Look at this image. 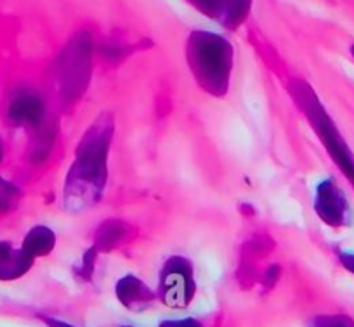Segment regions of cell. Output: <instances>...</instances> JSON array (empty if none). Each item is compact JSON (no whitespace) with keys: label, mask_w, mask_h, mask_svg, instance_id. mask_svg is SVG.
<instances>
[{"label":"cell","mask_w":354,"mask_h":327,"mask_svg":"<svg viewBox=\"0 0 354 327\" xmlns=\"http://www.w3.org/2000/svg\"><path fill=\"white\" fill-rule=\"evenodd\" d=\"M113 135L115 121L110 113H101L82 134L63 186V204L71 213H84L103 197Z\"/></svg>","instance_id":"cell-1"},{"label":"cell","mask_w":354,"mask_h":327,"mask_svg":"<svg viewBox=\"0 0 354 327\" xmlns=\"http://www.w3.org/2000/svg\"><path fill=\"white\" fill-rule=\"evenodd\" d=\"M186 61L196 85L212 97L230 90L234 66V49L224 35L195 30L186 40Z\"/></svg>","instance_id":"cell-2"},{"label":"cell","mask_w":354,"mask_h":327,"mask_svg":"<svg viewBox=\"0 0 354 327\" xmlns=\"http://www.w3.org/2000/svg\"><path fill=\"white\" fill-rule=\"evenodd\" d=\"M288 92H290L297 108L302 111V115L308 118L313 130L319 137L330 158L333 159V163L339 166L344 177L354 187V152L351 151L346 139L342 137V134L337 128L335 121L332 120L326 108L322 104L315 88L308 81L295 78L288 83Z\"/></svg>","instance_id":"cell-3"},{"label":"cell","mask_w":354,"mask_h":327,"mask_svg":"<svg viewBox=\"0 0 354 327\" xmlns=\"http://www.w3.org/2000/svg\"><path fill=\"white\" fill-rule=\"evenodd\" d=\"M156 298L170 310H186L196 298L198 281L195 265L183 255H172L162 264L156 281Z\"/></svg>","instance_id":"cell-4"},{"label":"cell","mask_w":354,"mask_h":327,"mask_svg":"<svg viewBox=\"0 0 354 327\" xmlns=\"http://www.w3.org/2000/svg\"><path fill=\"white\" fill-rule=\"evenodd\" d=\"M87 33H78L59 57V77L64 94L78 95L87 87L93 46Z\"/></svg>","instance_id":"cell-5"},{"label":"cell","mask_w":354,"mask_h":327,"mask_svg":"<svg viewBox=\"0 0 354 327\" xmlns=\"http://www.w3.org/2000/svg\"><path fill=\"white\" fill-rule=\"evenodd\" d=\"M315 213L325 226L333 227V229H340L351 224V218H353L351 204L335 180L326 179L316 186Z\"/></svg>","instance_id":"cell-6"},{"label":"cell","mask_w":354,"mask_h":327,"mask_svg":"<svg viewBox=\"0 0 354 327\" xmlns=\"http://www.w3.org/2000/svg\"><path fill=\"white\" fill-rule=\"evenodd\" d=\"M46 118L42 95L30 87L16 88L6 104V120L15 128H37Z\"/></svg>","instance_id":"cell-7"},{"label":"cell","mask_w":354,"mask_h":327,"mask_svg":"<svg viewBox=\"0 0 354 327\" xmlns=\"http://www.w3.org/2000/svg\"><path fill=\"white\" fill-rule=\"evenodd\" d=\"M115 298L132 313L148 312L158 303L155 289L136 274H125L115 282Z\"/></svg>","instance_id":"cell-8"},{"label":"cell","mask_w":354,"mask_h":327,"mask_svg":"<svg viewBox=\"0 0 354 327\" xmlns=\"http://www.w3.org/2000/svg\"><path fill=\"white\" fill-rule=\"evenodd\" d=\"M35 265V260L15 243L0 239V282H15L25 277Z\"/></svg>","instance_id":"cell-9"},{"label":"cell","mask_w":354,"mask_h":327,"mask_svg":"<svg viewBox=\"0 0 354 327\" xmlns=\"http://www.w3.org/2000/svg\"><path fill=\"white\" fill-rule=\"evenodd\" d=\"M132 239V229L127 222H122L117 218H110L104 220L100 227H97L96 234H94L93 248L97 253H108L117 248L124 246L125 243Z\"/></svg>","instance_id":"cell-10"},{"label":"cell","mask_w":354,"mask_h":327,"mask_svg":"<svg viewBox=\"0 0 354 327\" xmlns=\"http://www.w3.org/2000/svg\"><path fill=\"white\" fill-rule=\"evenodd\" d=\"M56 232L47 226L32 227L21 241V248L33 258V260L49 257V255L56 250Z\"/></svg>","instance_id":"cell-11"},{"label":"cell","mask_w":354,"mask_h":327,"mask_svg":"<svg viewBox=\"0 0 354 327\" xmlns=\"http://www.w3.org/2000/svg\"><path fill=\"white\" fill-rule=\"evenodd\" d=\"M254 0H219V25L236 30L250 14Z\"/></svg>","instance_id":"cell-12"},{"label":"cell","mask_w":354,"mask_h":327,"mask_svg":"<svg viewBox=\"0 0 354 327\" xmlns=\"http://www.w3.org/2000/svg\"><path fill=\"white\" fill-rule=\"evenodd\" d=\"M19 201H21V189L15 182L0 175V215L15 211Z\"/></svg>","instance_id":"cell-13"},{"label":"cell","mask_w":354,"mask_h":327,"mask_svg":"<svg viewBox=\"0 0 354 327\" xmlns=\"http://www.w3.org/2000/svg\"><path fill=\"white\" fill-rule=\"evenodd\" d=\"M158 327H210L207 320L198 317H174V319H163Z\"/></svg>","instance_id":"cell-14"},{"label":"cell","mask_w":354,"mask_h":327,"mask_svg":"<svg viewBox=\"0 0 354 327\" xmlns=\"http://www.w3.org/2000/svg\"><path fill=\"white\" fill-rule=\"evenodd\" d=\"M35 319L42 322L46 327H78L75 324L68 322V320L57 319V317L47 315V313H35Z\"/></svg>","instance_id":"cell-15"},{"label":"cell","mask_w":354,"mask_h":327,"mask_svg":"<svg viewBox=\"0 0 354 327\" xmlns=\"http://www.w3.org/2000/svg\"><path fill=\"white\" fill-rule=\"evenodd\" d=\"M339 260L340 264L344 265V267L347 268V270H351L354 274V255L353 253H339Z\"/></svg>","instance_id":"cell-16"},{"label":"cell","mask_w":354,"mask_h":327,"mask_svg":"<svg viewBox=\"0 0 354 327\" xmlns=\"http://www.w3.org/2000/svg\"><path fill=\"white\" fill-rule=\"evenodd\" d=\"M4 152H6V149H4V142H2V139H0V161H2V159H4Z\"/></svg>","instance_id":"cell-17"},{"label":"cell","mask_w":354,"mask_h":327,"mask_svg":"<svg viewBox=\"0 0 354 327\" xmlns=\"http://www.w3.org/2000/svg\"><path fill=\"white\" fill-rule=\"evenodd\" d=\"M117 327H136V326H132V324H120V326Z\"/></svg>","instance_id":"cell-18"},{"label":"cell","mask_w":354,"mask_h":327,"mask_svg":"<svg viewBox=\"0 0 354 327\" xmlns=\"http://www.w3.org/2000/svg\"><path fill=\"white\" fill-rule=\"evenodd\" d=\"M351 52H353V56H354V46H353V47H351Z\"/></svg>","instance_id":"cell-19"}]
</instances>
